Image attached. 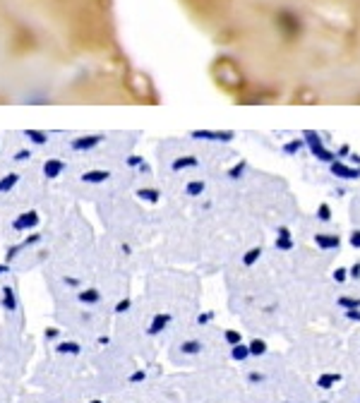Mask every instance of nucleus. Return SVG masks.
<instances>
[{
  "instance_id": "nucleus-1",
  "label": "nucleus",
  "mask_w": 360,
  "mask_h": 403,
  "mask_svg": "<svg viewBox=\"0 0 360 403\" xmlns=\"http://www.w3.org/2000/svg\"><path fill=\"white\" fill-rule=\"evenodd\" d=\"M305 137V144L310 147V151L317 156L319 161L324 163H334V154L329 151V149H324V144H322V137H319V132H312V130H307V132H303Z\"/></svg>"
},
{
  "instance_id": "nucleus-2",
  "label": "nucleus",
  "mask_w": 360,
  "mask_h": 403,
  "mask_svg": "<svg viewBox=\"0 0 360 403\" xmlns=\"http://www.w3.org/2000/svg\"><path fill=\"white\" fill-rule=\"evenodd\" d=\"M39 221H41V216H39V211H22V214L14 216L12 221V228L17 230V233H24V230H31L39 226Z\"/></svg>"
},
{
  "instance_id": "nucleus-3",
  "label": "nucleus",
  "mask_w": 360,
  "mask_h": 403,
  "mask_svg": "<svg viewBox=\"0 0 360 403\" xmlns=\"http://www.w3.org/2000/svg\"><path fill=\"white\" fill-rule=\"evenodd\" d=\"M190 137H194V139H209V142H231L236 137V132H231V130H192Z\"/></svg>"
},
{
  "instance_id": "nucleus-4",
  "label": "nucleus",
  "mask_w": 360,
  "mask_h": 403,
  "mask_svg": "<svg viewBox=\"0 0 360 403\" xmlns=\"http://www.w3.org/2000/svg\"><path fill=\"white\" fill-rule=\"evenodd\" d=\"M103 139H106L103 134H84V137L72 139V142H70V149H72V151H91V149H96Z\"/></svg>"
},
{
  "instance_id": "nucleus-5",
  "label": "nucleus",
  "mask_w": 360,
  "mask_h": 403,
  "mask_svg": "<svg viewBox=\"0 0 360 403\" xmlns=\"http://www.w3.org/2000/svg\"><path fill=\"white\" fill-rule=\"evenodd\" d=\"M0 305H2L5 312H17L19 300H17V293H14L12 286H2L0 288Z\"/></svg>"
},
{
  "instance_id": "nucleus-6",
  "label": "nucleus",
  "mask_w": 360,
  "mask_h": 403,
  "mask_svg": "<svg viewBox=\"0 0 360 403\" xmlns=\"http://www.w3.org/2000/svg\"><path fill=\"white\" fill-rule=\"evenodd\" d=\"M171 319H173V317H171L168 312H159V314H154L152 322H149V326H147V334H149V336H159L168 326V324H171Z\"/></svg>"
},
{
  "instance_id": "nucleus-7",
  "label": "nucleus",
  "mask_w": 360,
  "mask_h": 403,
  "mask_svg": "<svg viewBox=\"0 0 360 403\" xmlns=\"http://www.w3.org/2000/svg\"><path fill=\"white\" fill-rule=\"evenodd\" d=\"M315 245L322 250H339L341 247V238L334 235V233H317L315 235Z\"/></svg>"
},
{
  "instance_id": "nucleus-8",
  "label": "nucleus",
  "mask_w": 360,
  "mask_h": 403,
  "mask_svg": "<svg viewBox=\"0 0 360 403\" xmlns=\"http://www.w3.org/2000/svg\"><path fill=\"white\" fill-rule=\"evenodd\" d=\"M329 168H332V173L336 175V178H344V180H356V178H360L358 168H348V166H344L341 161L329 163Z\"/></svg>"
},
{
  "instance_id": "nucleus-9",
  "label": "nucleus",
  "mask_w": 360,
  "mask_h": 403,
  "mask_svg": "<svg viewBox=\"0 0 360 403\" xmlns=\"http://www.w3.org/2000/svg\"><path fill=\"white\" fill-rule=\"evenodd\" d=\"M108 178H111V171H84V173L80 175V180L87 183V185H101V183H106Z\"/></svg>"
},
{
  "instance_id": "nucleus-10",
  "label": "nucleus",
  "mask_w": 360,
  "mask_h": 403,
  "mask_svg": "<svg viewBox=\"0 0 360 403\" xmlns=\"http://www.w3.org/2000/svg\"><path fill=\"white\" fill-rule=\"evenodd\" d=\"M63 171H65V161H60V159H46V163H43V175H46L48 180L60 178Z\"/></svg>"
},
{
  "instance_id": "nucleus-11",
  "label": "nucleus",
  "mask_w": 360,
  "mask_h": 403,
  "mask_svg": "<svg viewBox=\"0 0 360 403\" xmlns=\"http://www.w3.org/2000/svg\"><path fill=\"white\" fill-rule=\"evenodd\" d=\"M77 300L82 302V305H98L101 302V293H98V288H82L80 293H77Z\"/></svg>"
},
{
  "instance_id": "nucleus-12",
  "label": "nucleus",
  "mask_w": 360,
  "mask_h": 403,
  "mask_svg": "<svg viewBox=\"0 0 360 403\" xmlns=\"http://www.w3.org/2000/svg\"><path fill=\"white\" fill-rule=\"evenodd\" d=\"M56 353H60V355H80L82 346L77 341H60V343H56Z\"/></svg>"
},
{
  "instance_id": "nucleus-13",
  "label": "nucleus",
  "mask_w": 360,
  "mask_h": 403,
  "mask_svg": "<svg viewBox=\"0 0 360 403\" xmlns=\"http://www.w3.org/2000/svg\"><path fill=\"white\" fill-rule=\"evenodd\" d=\"M202 341H197V338H187V341H182L180 343V353L182 355H199L202 353Z\"/></svg>"
},
{
  "instance_id": "nucleus-14",
  "label": "nucleus",
  "mask_w": 360,
  "mask_h": 403,
  "mask_svg": "<svg viewBox=\"0 0 360 403\" xmlns=\"http://www.w3.org/2000/svg\"><path fill=\"white\" fill-rule=\"evenodd\" d=\"M19 183V173H5L0 175V195H5V192H10V190H14V185Z\"/></svg>"
},
{
  "instance_id": "nucleus-15",
  "label": "nucleus",
  "mask_w": 360,
  "mask_h": 403,
  "mask_svg": "<svg viewBox=\"0 0 360 403\" xmlns=\"http://www.w3.org/2000/svg\"><path fill=\"white\" fill-rule=\"evenodd\" d=\"M199 166V161H197V156H180V159H176V161L171 163V168L178 173V171H182V168H197Z\"/></svg>"
},
{
  "instance_id": "nucleus-16",
  "label": "nucleus",
  "mask_w": 360,
  "mask_h": 403,
  "mask_svg": "<svg viewBox=\"0 0 360 403\" xmlns=\"http://www.w3.org/2000/svg\"><path fill=\"white\" fill-rule=\"evenodd\" d=\"M24 137H27L31 144H36V147L48 144V134L43 132V130H24Z\"/></svg>"
},
{
  "instance_id": "nucleus-17",
  "label": "nucleus",
  "mask_w": 360,
  "mask_h": 403,
  "mask_svg": "<svg viewBox=\"0 0 360 403\" xmlns=\"http://www.w3.org/2000/svg\"><path fill=\"white\" fill-rule=\"evenodd\" d=\"M341 382V375L339 372H329V375H322L317 379V387L319 389H332L334 384H339Z\"/></svg>"
},
{
  "instance_id": "nucleus-18",
  "label": "nucleus",
  "mask_w": 360,
  "mask_h": 403,
  "mask_svg": "<svg viewBox=\"0 0 360 403\" xmlns=\"http://www.w3.org/2000/svg\"><path fill=\"white\" fill-rule=\"evenodd\" d=\"M137 197L139 200H144V202H149V204H156L159 197H161V192L156 188H142V190H137Z\"/></svg>"
},
{
  "instance_id": "nucleus-19",
  "label": "nucleus",
  "mask_w": 360,
  "mask_h": 403,
  "mask_svg": "<svg viewBox=\"0 0 360 403\" xmlns=\"http://www.w3.org/2000/svg\"><path fill=\"white\" fill-rule=\"evenodd\" d=\"M250 355H252V353H250V346H245V343H238V346H233V348H231V358H233V360H238V363L248 360Z\"/></svg>"
},
{
  "instance_id": "nucleus-20",
  "label": "nucleus",
  "mask_w": 360,
  "mask_h": 403,
  "mask_svg": "<svg viewBox=\"0 0 360 403\" xmlns=\"http://www.w3.org/2000/svg\"><path fill=\"white\" fill-rule=\"evenodd\" d=\"M204 188H207L204 180H190V183L185 185V195H187V197H199V195L204 192Z\"/></svg>"
},
{
  "instance_id": "nucleus-21",
  "label": "nucleus",
  "mask_w": 360,
  "mask_h": 403,
  "mask_svg": "<svg viewBox=\"0 0 360 403\" xmlns=\"http://www.w3.org/2000/svg\"><path fill=\"white\" fill-rule=\"evenodd\" d=\"M260 257H262V247H250L248 252L243 255V264L245 267H252V264L260 262Z\"/></svg>"
},
{
  "instance_id": "nucleus-22",
  "label": "nucleus",
  "mask_w": 360,
  "mask_h": 403,
  "mask_svg": "<svg viewBox=\"0 0 360 403\" xmlns=\"http://www.w3.org/2000/svg\"><path fill=\"white\" fill-rule=\"evenodd\" d=\"M248 346H250V353H252L255 358H260V355L267 353V341H262V338H252Z\"/></svg>"
},
{
  "instance_id": "nucleus-23",
  "label": "nucleus",
  "mask_w": 360,
  "mask_h": 403,
  "mask_svg": "<svg viewBox=\"0 0 360 403\" xmlns=\"http://www.w3.org/2000/svg\"><path fill=\"white\" fill-rule=\"evenodd\" d=\"M339 307H344V309H356V307H360V298H348V296L339 298Z\"/></svg>"
},
{
  "instance_id": "nucleus-24",
  "label": "nucleus",
  "mask_w": 360,
  "mask_h": 403,
  "mask_svg": "<svg viewBox=\"0 0 360 403\" xmlns=\"http://www.w3.org/2000/svg\"><path fill=\"white\" fill-rule=\"evenodd\" d=\"M24 250V245L19 242V245H12V247H7V252H5V262L10 264V262H14L17 257H19V252Z\"/></svg>"
},
{
  "instance_id": "nucleus-25",
  "label": "nucleus",
  "mask_w": 360,
  "mask_h": 403,
  "mask_svg": "<svg viewBox=\"0 0 360 403\" xmlns=\"http://www.w3.org/2000/svg\"><path fill=\"white\" fill-rule=\"evenodd\" d=\"M223 338L231 343V346H238V343H243V336H240V331H236V329H228L226 334H223Z\"/></svg>"
},
{
  "instance_id": "nucleus-26",
  "label": "nucleus",
  "mask_w": 360,
  "mask_h": 403,
  "mask_svg": "<svg viewBox=\"0 0 360 403\" xmlns=\"http://www.w3.org/2000/svg\"><path fill=\"white\" fill-rule=\"evenodd\" d=\"M130 307H132V300H130V298H123V300H118V302H115L113 312H115V314H125Z\"/></svg>"
},
{
  "instance_id": "nucleus-27",
  "label": "nucleus",
  "mask_w": 360,
  "mask_h": 403,
  "mask_svg": "<svg viewBox=\"0 0 360 403\" xmlns=\"http://www.w3.org/2000/svg\"><path fill=\"white\" fill-rule=\"evenodd\" d=\"M245 166H248V163H245V161H238L236 166H233V168L228 171V178H231V180H238L240 175L245 173Z\"/></svg>"
},
{
  "instance_id": "nucleus-28",
  "label": "nucleus",
  "mask_w": 360,
  "mask_h": 403,
  "mask_svg": "<svg viewBox=\"0 0 360 403\" xmlns=\"http://www.w3.org/2000/svg\"><path fill=\"white\" fill-rule=\"evenodd\" d=\"M317 218L327 223V221L332 218V206H329V204H319V209H317Z\"/></svg>"
},
{
  "instance_id": "nucleus-29",
  "label": "nucleus",
  "mask_w": 360,
  "mask_h": 403,
  "mask_svg": "<svg viewBox=\"0 0 360 403\" xmlns=\"http://www.w3.org/2000/svg\"><path fill=\"white\" fill-rule=\"evenodd\" d=\"M305 147V139H293V142H288L286 147H283V151L286 154H295L298 149H303Z\"/></svg>"
},
{
  "instance_id": "nucleus-30",
  "label": "nucleus",
  "mask_w": 360,
  "mask_h": 403,
  "mask_svg": "<svg viewBox=\"0 0 360 403\" xmlns=\"http://www.w3.org/2000/svg\"><path fill=\"white\" fill-rule=\"evenodd\" d=\"M144 379H147V372H144V370H135L132 375L127 377L130 384H139V382H144Z\"/></svg>"
},
{
  "instance_id": "nucleus-31",
  "label": "nucleus",
  "mask_w": 360,
  "mask_h": 403,
  "mask_svg": "<svg viewBox=\"0 0 360 403\" xmlns=\"http://www.w3.org/2000/svg\"><path fill=\"white\" fill-rule=\"evenodd\" d=\"M41 242V233H31V235H27L24 240H22V245L24 247H31V245H39Z\"/></svg>"
},
{
  "instance_id": "nucleus-32",
  "label": "nucleus",
  "mask_w": 360,
  "mask_h": 403,
  "mask_svg": "<svg viewBox=\"0 0 360 403\" xmlns=\"http://www.w3.org/2000/svg\"><path fill=\"white\" fill-rule=\"evenodd\" d=\"M291 247H293L291 238H283V235H278L276 238V250H291Z\"/></svg>"
},
{
  "instance_id": "nucleus-33",
  "label": "nucleus",
  "mask_w": 360,
  "mask_h": 403,
  "mask_svg": "<svg viewBox=\"0 0 360 403\" xmlns=\"http://www.w3.org/2000/svg\"><path fill=\"white\" fill-rule=\"evenodd\" d=\"M27 159H31V149H19L12 156V161H27Z\"/></svg>"
},
{
  "instance_id": "nucleus-34",
  "label": "nucleus",
  "mask_w": 360,
  "mask_h": 403,
  "mask_svg": "<svg viewBox=\"0 0 360 403\" xmlns=\"http://www.w3.org/2000/svg\"><path fill=\"white\" fill-rule=\"evenodd\" d=\"M43 336H46V341H56L58 336H60V329H58V326H48V329L43 331Z\"/></svg>"
},
{
  "instance_id": "nucleus-35",
  "label": "nucleus",
  "mask_w": 360,
  "mask_h": 403,
  "mask_svg": "<svg viewBox=\"0 0 360 403\" xmlns=\"http://www.w3.org/2000/svg\"><path fill=\"white\" fill-rule=\"evenodd\" d=\"M348 279V269H336L334 271V281L336 283H344Z\"/></svg>"
},
{
  "instance_id": "nucleus-36",
  "label": "nucleus",
  "mask_w": 360,
  "mask_h": 403,
  "mask_svg": "<svg viewBox=\"0 0 360 403\" xmlns=\"http://www.w3.org/2000/svg\"><path fill=\"white\" fill-rule=\"evenodd\" d=\"M142 163L144 161H142V156H137V154H132V156L127 159V166H130V168H139Z\"/></svg>"
},
{
  "instance_id": "nucleus-37",
  "label": "nucleus",
  "mask_w": 360,
  "mask_h": 403,
  "mask_svg": "<svg viewBox=\"0 0 360 403\" xmlns=\"http://www.w3.org/2000/svg\"><path fill=\"white\" fill-rule=\"evenodd\" d=\"M346 319H351V322H360V307L346 309Z\"/></svg>"
},
{
  "instance_id": "nucleus-38",
  "label": "nucleus",
  "mask_w": 360,
  "mask_h": 403,
  "mask_svg": "<svg viewBox=\"0 0 360 403\" xmlns=\"http://www.w3.org/2000/svg\"><path fill=\"white\" fill-rule=\"evenodd\" d=\"M211 317H214L211 312H204V314H197V324H199V326H204V324H209V322H211Z\"/></svg>"
},
{
  "instance_id": "nucleus-39",
  "label": "nucleus",
  "mask_w": 360,
  "mask_h": 403,
  "mask_svg": "<svg viewBox=\"0 0 360 403\" xmlns=\"http://www.w3.org/2000/svg\"><path fill=\"white\" fill-rule=\"evenodd\" d=\"M248 379L252 382V384H262V382H264V375H262V372H250Z\"/></svg>"
},
{
  "instance_id": "nucleus-40",
  "label": "nucleus",
  "mask_w": 360,
  "mask_h": 403,
  "mask_svg": "<svg viewBox=\"0 0 360 403\" xmlns=\"http://www.w3.org/2000/svg\"><path fill=\"white\" fill-rule=\"evenodd\" d=\"M63 281H65V286H70V288H80V286H82L80 279H75V276H65Z\"/></svg>"
},
{
  "instance_id": "nucleus-41",
  "label": "nucleus",
  "mask_w": 360,
  "mask_h": 403,
  "mask_svg": "<svg viewBox=\"0 0 360 403\" xmlns=\"http://www.w3.org/2000/svg\"><path fill=\"white\" fill-rule=\"evenodd\" d=\"M348 276H351V279H356V281H358V279H360V264H353V267L348 269Z\"/></svg>"
},
{
  "instance_id": "nucleus-42",
  "label": "nucleus",
  "mask_w": 360,
  "mask_h": 403,
  "mask_svg": "<svg viewBox=\"0 0 360 403\" xmlns=\"http://www.w3.org/2000/svg\"><path fill=\"white\" fill-rule=\"evenodd\" d=\"M351 245L353 247H360V230H353L351 233Z\"/></svg>"
},
{
  "instance_id": "nucleus-43",
  "label": "nucleus",
  "mask_w": 360,
  "mask_h": 403,
  "mask_svg": "<svg viewBox=\"0 0 360 403\" xmlns=\"http://www.w3.org/2000/svg\"><path fill=\"white\" fill-rule=\"evenodd\" d=\"M96 343H98V346H108V343H111V338H108V336H98Z\"/></svg>"
},
{
  "instance_id": "nucleus-44",
  "label": "nucleus",
  "mask_w": 360,
  "mask_h": 403,
  "mask_svg": "<svg viewBox=\"0 0 360 403\" xmlns=\"http://www.w3.org/2000/svg\"><path fill=\"white\" fill-rule=\"evenodd\" d=\"M278 235H283V238H291V230L286 228V226H281V228H278Z\"/></svg>"
},
{
  "instance_id": "nucleus-45",
  "label": "nucleus",
  "mask_w": 360,
  "mask_h": 403,
  "mask_svg": "<svg viewBox=\"0 0 360 403\" xmlns=\"http://www.w3.org/2000/svg\"><path fill=\"white\" fill-rule=\"evenodd\" d=\"M2 274H10V264H7V262L0 264V276H2Z\"/></svg>"
},
{
  "instance_id": "nucleus-46",
  "label": "nucleus",
  "mask_w": 360,
  "mask_h": 403,
  "mask_svg": "<svg viewBox=\"0 0 360 403\" xmlns=\"http://www.w3.org/2000/svg\"><path fill=\"white\" fill-rule=\"evenodd\" d=\"M351 161L358 163V166H360V154H351Z\"/></svg>"
},
{
  "instance_id": "nucleus-47",
  "label": "nucleus",
  "mask_w": 360,
  "mask_h": 403,
  "mask_svg": "<svg viewBox=\"0 0 360 403\" xmlns=\"http://www.w3.org/2000/svg\"><path fill=\"white\" fill-rule=\"evenodd\" d=\"M89 403H103V401H101V399H94V401H89Z\"/></svg>"
},
{
  "instance_id": "nucleus-48",
  "label": "nucleus",
  "mask_w": 360,
  "mask_h": 403,
  "mask_svg": "<svg viewBox=\"0 0 360 403\" xmlns=\"http://www.w3.org/2000/svg\"><path fill=\"white\" fill-rule=\"evenodd\" d=\"M319 403H327V401H319Z\"/></svg>"
}]
</instances>
